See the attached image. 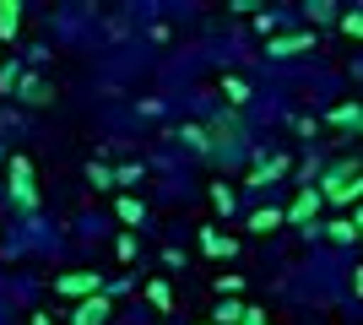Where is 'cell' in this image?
I'll list each match as a JSON object with an SVG mask.
<instances>
[{"mask_svg": "<svg viewBox=\"0 0 363 325\" xmlns=\"http://www.w3.org/2000/svg\"><path fill=\"white\" fill-rule=\"evenodd\" d=\"M16 16H22V6H0V33H16Z\"/></svg>", "mask_w": 363, "mask_h": 325, "instance_id": "obj_1", "label": "cell"}]
</instances>
